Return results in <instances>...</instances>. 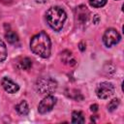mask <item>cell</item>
I'll use <instances>...</instances> for the list:
<instances>
[{"instance_id":"5b68a950","label":"cell","mask_w":124,"mask_h":124,"mask_svg":"<svg viewBox=\"0 0 124 124\" xmlns=\"http://www.w3.org/2000/svg\"><path fill=\"white\" fill-rule=\"evenodd\" d=\"M120 41V35L114 28H108L105 31L103 36V42L106 46L110 47L113 45H116Z\"/></svg>"},{"instance_id":"8fae6325","label":"cell","mask_w":124,"mask_h":124,"mask_svg":"<svg viewBox=\"0 0 124 124\" xmlns=\"http://www.w3.org/2000/svg\"><path fill=\"white\" fill-rule=\"evenodd\" d=\"M17 63H18V68L21 70H29L32 67V61L28 57L20 58Z\"/></svg>"},{"instance_id":"2e32d148","label":"cell","mask_w":124,"mask_h":124,"mask_svg":"<svg viewBox=\"0 0 124 124\" xmlns=\"http://www.w3.org/2000/svg\"><path fill=\"white\" fill-rule=\"evenodd\" d=\"M119 106V100L118 99H113L112 101L109 102V104L108 105V109L109 111H113L117 108V107Z\"/></svg>"},{"instance_id":"ac0fdd59","label":"cell","mask_w":124,"mask_h":124,"mask_svg":"<svg viewBox=\"0 0 124 124\" xmlns=\"http://www.w3.org/2000/svg\"><path fill=\"white\" fill-rule=\"evenodd\" d=\"M90 109H91V111H93V112H96L97 110H98V106L95 104V105H92L91 107H90Z\"/></svg>"},{"instance_id":"3957f363","label":"cell","mask_w":124,"mask_h":124,"mask_svg":"<svg viewBox=\"0 0 124 124\" xmlns=\"http://www.w3.org/2000/svg\"><path fill=\"white\" fill-rule=\"evenodd\" d=\"M57 88V82L51 78H42L36 82V90L42 95H49Z\"/></svg>"},{"instance_id":"6da1fadb","label":"cell","mask_w":124,"mask_h":124,"mask_svg":"<svg viewBox=\"0 0 124 124\" xmlns=\"http://www.w3.org/2000/svg\"><path fill=\"white\" fill-rule=\"evenodd\" d=\"M30 48L36 55H39L43 58H47L51 49V43L48 35L46 32L41 31L33 36L30 42Z\"/></svg>"},{"instance_id":"52a82bcc","label":"cell","mask_w":124,"mask_h":124,"mask_svg":"<svg viewBox=\"0 0 124 124\" xmlns=\"http://www.w3.org/2000/svg\"><path fill=\"white\" fill-rule=\"evenodd\" d=\"M89 11L84 5H80L76 9V20L79 24H85L89 18Z\"/></svg>"},{"instance_id":"ba28073f","label":"cell","mask_w":124,"mask_h":124,"mask_svg":"<svg viewBox=\"0 0 124 124\" xmlns=\"http://www.w3.org/2000/svg\"><path fill=\"white\" fill-rule=\"evenodd\" d=\"M1 83H2V86L5 89V91H7L8 93L13 94V93L17 92L19 89V86L16 82H14L12 79H10L9 78H3Z\"/></svg>"},{"instance_id":"d6986e66","label":"cell","mask_w":124,"mask_h":124,"mask_svg":"<svg viewBox=\"0 0 124 124\" xmlns=\"http://www.w3.org/2000/svg\"><path fill=\"white\" fill-rule=\"evenodd\" d=\"M93 21H94V23H95V24H97V23H98V21H99V16H98V15H95V19H94Z\"/></svg>"},{"instance_id":"4fadbf2b","label":"cell","mask_w":124,"mask_h":124,"mask_svg":"<svg viewBox=\"0 0 124 124\" xmlns=\"http://www.w3.org/2000/svg\"><path fill=\"white\" fill-rule=\"evenodd\" d=\"M72 122L73 123H84V116L81 111H74L72 114Z\"/></svg>"},{"instance_id":"7a4b0ae2","label":"cell","mask_w":124,"mask_h":124,"mask_svg":"<svg viewBox=\"0 0 124 124\" xmlns=\"http://www.w3.org/2000/svg\"><path fill=\"white\" fill-rule=\"evenodd\" d=\"M66 17H67V15L65 11L58 6L49 8L46 13V22L49 25V27L54 31H60L62 29L64 22L66 20Z\"/></svg>"},{"instance_id":"7c38bea8","label":"cell","mask_w":124,"mask_h":124,"mask_svg":"<svg viewBox=\"0 0 124 124\" xmlns=\"http://www.w3.org/2000/svg\"><path fill=\"white\" fill-rule=\"evenodd\" d=\"M5 38L10 44H16L18 42V36L14 31H8L5 34Z\"/></svg>"},{"instance_id":"30bf717a","label":"cell","mask_w":124,"mask_h":124,"mask_svg":"<svg viewBox=\"0 0 124 124\" xmlns=\"http://www.w3.org/2000/svg\"><path fill=\"white\" fill-rule=\"evenodd\" d=\"M16 109L20 115H26L29 112V107L25 101H21L19 104H17L16 106Z\"/></svg>"},{"instance_id":"8992f818","label":"cell","mask_w":124,"mask_h":124,"mask_svg":"<svg viewBox=\"0 0 124 124\" xmlns=\"http://www.w3.org/2000/svg\"><path fill=\"white\" fill-rule=\"evenodd\" d=\"M55 104H56V98L54 96H52L51 94L46 95L40 102V104L38 106V110H39L40 113L45 114V113L50 111L53 108V107H54Z\"/></svg>"},{"instance_id":"277c9868","label":"cell","mask_w":124,"mask_h":124,"mask_svg":"<svg viewBox=\"0 0 124 124\" xmlns=\"http://www.w3.org/2000/svg\"><path fill=\"white\" fill-rule=\"evenodd\" d=\"M114 93V86L112 83L104 81L101 82L96 88V94L100 99H108Z\"/></svg>"},{"instance_id":"9c48e42d","label":"cell","mask_w":124,"mask_h":124,"mask_svg":"<svg viewBox=\"0 0 124 124\" xmlns=\"http://www.w3.org/2000/svg\"><path fill=\"white\" fill-rule=\"evenodd\" d=\"M61 60H62L63 63H65L67 65H70V66H73V65L76 64V60L73 58L72 52L69 51V50H64L61 53Z\"/></svg>"},{"instance_id":"ffe728a7","label":"cell","mask_w":124,"mask_h":124,"mask_svg":"<svg viewBox=\"0 0 124 124\" xmlns=\"http://www.w3.org/2000/svg\"><path fill=\"white\" fill-rule=\"evenodd\" d=\"M37 3H45V2H46L47 0H35Z\"/></svg>"},{"instance_id":"9a60e30c","label":"cell","mask_w":124,"mask_h":124,"mask_svg":"<svg viewBox=\"0 0 124 124\" xmlns=\"http://www.w3.org/2000/svg\"><path fill=\"white\" fill-rule=\"evenodd\" d=\"M108 0H89V4L93 8H102L107 4Z\"/></svg>"},{"instance_id":"e0dca14e","label":"cell","mask_w":124,"mask_h":124,"mask_svg":"<svg viewBox=\"0 0 124 124\" xmlns=\"http://www.w3.org/2000/svg\"><path fill=\"white\" fill-rule=\"evenodd\" d=\"M78 47H79V49L81 50V51H84L85 50V44L83 43V42H80L79 44H78Z\"/></svg>"},{"instance_id":"5bb4252c","label":"cell","mask_w":124,"mask_h":124,"mask_svg":"<svg viewBox=\"0 0 124 124\" xmlns=\"http://www.w3.org/2000/svg\"><path fill=\"white\" fill-rule=\"evenodd\" d=\"M6 57H7V47L5 43L2 40H0V62L4 61Z\"/></svg>"}]
</instances>
